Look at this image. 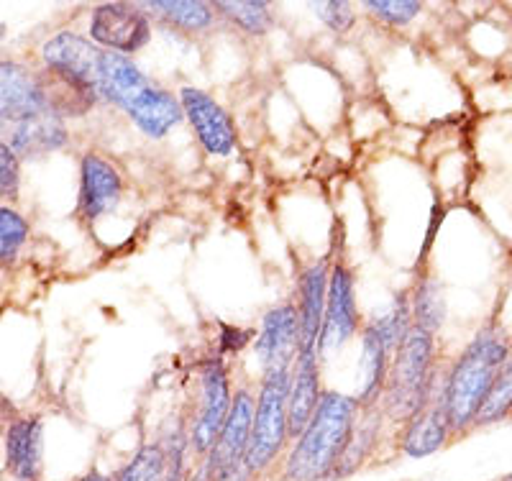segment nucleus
I'll list each match as a JSON object with an SVG mask.
<instances>
[{
    "label": "nucleus",
    "mask_w": 512,
    "mask_h": 481,
    "mask_svg": "<svg viewBox=\"0 0 512 481\" xmlns=\"http://www.w3.org/2000/svg\"><path fill=\"white\" fill-rule=\"evenodd\" d=\"M75 481H113V476H105V474H100V471H88V474H82V476H77Z\"/></svg>",
    "instance_id": "nucleus-32"
},
{
    "label": "nucleus",
    "mask_w": 512,
    "mask_h": 481,
    "mask_svg": "<svg viewBox=\"0 0 512 481\" xmlns=\"http://www.w3.org/2000/svg\"><path fill=\"white\" fill-rule=\"evenodd\" d=\"M152 39V18L136 3H103L90 18V41L105 52L136 54Z\"/></svg>",
    "instance_id": "nucleus-7"
},
{
    "label": "nucleus",
    "mask_w": 512,
    "mask_h": 481,
    "mask_svg": "<svg viewBox=\"0 0 512 481\" xmlns=\"http://www.w3.org/2000/svg\"><path fill=\"white\" fill-rule=\"evenodd\" d=\"M136 6L149 18H157L169 29L185 31V34H200L216 21L213 3H203V0H149Z\"/></svg>",
    "instance_id": "nucleus-22"
},
{
    "label": "nucleus",
    "mask_w": 512,
    "mask_h": 481,
    "mask_svg": "<svg viewBox=\"0 0 512 481\" xmlns=\"http://www.w3.org/2000/svg\"><path fill=\"white\" fill-rule=\"evenodd\" d=\"M510 415H512V343H510V354H507L505 364H502L500 374H497L495 387H492L482 412H479L477 428H482V425H497L502 423V420H510Z\"/></svg>",
    "instance_id": "nucleus-26"
},
{
    "label": "nucleus",
    "mask_w": 512,
    "mask_h": 481,
    "mask_svg": "<svg viewBox=\"0 0 512 481\" xmlns=\"http://www.w3.org/2000/svg\"><path fill=\"white\" fill-rule=\"evenodd\" d=\"M502 481H512V474H510V476H505V479H502Z\"/></svg>",
    "instance_id": "nucleus-34"
},
{
    "label": "nucleus",
    "mask_w": 512,
    "mask_h": 481,
    "mask_svg": "<svg viewBox=\"0 0 512 481\" xmlns=\"http://www.w3.org/2000/svg\"><path fill=\"white\" fill-rule=\"evenodd\" d=\"M382 418H384L382 405L367 407V410L361 407L354 430H351L349 443H346L344 456H341V461H338L331 481L346 479V476L356 474L361 466L367 464V458L372 456L374 448H377V443H379V433H382Z\"/></svg>",
    "instance_id": "nucleus-23"
},
{
    "label": "nucleus",
    "mask_w": 512,
    "mask_h": 481,
    "mask_svg": "<svg viewBox=\"0 0 512 481\" xmlns=\"http://www.w3.org/2000/svg\"><path fill=\"white\" fill-rule=\"evenodd\" d=\"M180 105L185 118L190 121L192 131L198 134L203 149L213 157H226L236 146V131H233L231 116L223 111L216 100L198 87H182Z\"/></svg>",
    "instance_id": "nucleus-10"
},
{
    "label": "nucleus",
    "mask_w": 512,
    "mask_h": 481,
    "mask_svg": "<svg viewBox=\"0 0 512 481\" xmlns=\"http://www.w3.org/2000/svg\"><path fill=\"white\" fill-rule=\"evenodd\" d=\"M315 13L320 16V21L328 26L336 34H346L349 29H354L356 13L351 3L346 0H323V3H310Z\"/></svg>",
    "instance_id": "nucleus-31"
},
{
    "label": "nucleus",
    "mask_w": 512,
    "mask_h": 481,
    "mask_svg": "<svg viewBox=\"0 0 512 481\" xmlns=\"http://www.w3.org/2000/svg\"><path fill=\"white\" fill-rule=\"evenodd\" d=\"M320 356L318 351H297L290 377V397H287V423L290 441H297L313 420L318 402L326 389H320Z\"/></svg>",
    "instance_id": "nucleus-16"
},
{
    "label": "nucleus",
    "mask_w": 512,
    "mask_h": 481,
    "mask_svg": "<svg viewBox=\"0 0 512 481\" xmlns=\"http://www.w3.org/2000/svg\"><path fill=\"white\" fill-rule=\"evenodd\" d=\"M29 238V223L13 208H0V264H11Z\"/></svg>",
    "instance_id": "nucleus-28"
},
{
    "label": "nucleus",
    "mask_w": 512,
    "mask_h": 481,
    "mask_svg": "<svg viewBox=\"0 0 512 481\" xmlns=\"http://www.w3.org/2000/svg\"><path fill=\"white\" fill-rule=\"evenodd\" d=\"M392 356H395V351L390 348V343L384 341L382 333L377 331V325H364L361 328V387L359 395H356L364 410L382 405Z\"/></svg>",
    "instance_id": "nucleus-19"
},
{
    "label": "nucleus",
    "mask_w": 512,
    "mask_h": 481,
    "mask_svg": "<svg viewBox=\"0 0 512 481\" xmlns=\"http://www.w3.org/2000/svg\"><path fill=\"white\" fill-rule=\"evenodd\" d=\"M105 49L93 44L90 39L72 31H59L41 49V59L49 70L64 72V75L77 77L85 85L98 90L100 82V64H103Z\"/></svg>",
    "instance_id": "nucleus-13"
},
{
    "label": "nucleus",
    "mask_w": 512,
    "mask_h": 481,
    "mask_svg": "<svg viewBox=\"0 0 512 481\" xmlns=\"http://www.w3.org/2000/svg\"><path fill=\"white\" fill-rule=\"evenodd\" d=\"M113 481H164V451L159 443H146L113 476Z\"/></svg>",
    "instance_id": "nucleus-27"
},
{
    "label": "nucleus",
    "mask_w": 512,
    "mask_h": 481,
    "mask_svg": "<svg viewBox=\"0 0 512 481\" xmlns=\"http://www.w3.org/2000/svg\"><path fill=\"white\" fill-rule=\"evenodd\" d=\"M359 333V308H356V279L346 264H333L328 282V305L323 333L318 341V356L338 351L349 338Z\"/></svg>",
    "instance_id": "nucleus-9"
},
{
    "label": "nucleus",
    "mask_w": 512,
    "mask_h": 481,
    "mask_svg": "<svg viewBox=\"0 0 512 481\" xmlns=\"http://www.w3.org/2000/svg\"><path fill=\"white\" fill-rule=\"evenodd\" d=\"M359 412L356 397L326 389L310 425L287 453L282 481H331Z\"/></svg>",
    "instance_id": "nucleus-2"
},
{
    "label": "nucleus",
    "mask_w": 512,
    "mask_h": 481,
    "mask_svg": "<svg viewBox=\"0 0 512 481\" xmlns=\"http://www.w3.org/2000/svg\"><path fill=\"white\" fill-rule=\"evenodd\" d=\"M328 282H331V267L326 259L315 261L300 274L295 305L300 320V351H318L323 320H326Z\"/></svg>",
    "instance_id": "nucleus-15"
},
{
    "label": "nucleus",
    "mask_w": 512,
    "mask_h": 481,
    "mask_svg": "<svg viewBox=\"0 0 512 481\" xmlns=\"http://www.w3.org/2000/svg\"><path fill=\"white\" fill-rule=\"evenodd\" d=\"M510 338L497 325H487L461 351L446 374V407L454 438L477 428V418L495 387L497 374L510 354Z\"/></svg>",
    "instance_id": "nucleus-3"
},
{
    "label": "nucleus",
    "mask_w": 512,
    "mask_h": 481,
    "mask_svg": "<svg viewBox=\"0 0 512 481\" xmlns=\"http://www.w3.org/2000/svg\"><path fill=\"white\" fill-rule=\"evenodd\" d=\"M256 359L264 374L277 369H290L300 351V320L295 305H277L262 320L254 343Z\"/></svg>",
    "instance_id": "nucleus-12"
},
{
    "label": "nucleus",
    "mask_w": 512,
    "mask_h": 481,
    "mask_svg": "<svg viewBox=\"0 0 512 481\" xmlns=\"http://www.w3.org/2000/svg\"><path fill=\"white\" fill-rule=\"evenodd\" d=\"M510 420H512V415H510Z\"/></svg>",
    "instance_id": "nucleus-35"
},
{
    "label": "nucleus",
    "mask_w": 512,
    "mask_h": 481,
    "mask_svg": "<svg viewBox=\"0 0 512 481\" xmlns=\"http://www.w3.org/2000/svg\"><path fill=\"white\" fill-rule=\"evenodd\" d=\"M290 369H277L264 374L259 395H256L254 428H251L249 451L244 464L254 476H262L282 456L290 443L287 423V397H290Z\"/></svg>",
    "instance_id": "nucleus-5"
},
{
    "label": "nucleus",
    "mask_w": 512,
    "mask_h": 481,
    "mask_svg": "<svg viewBox=\"0 0 512 481\" xmlns=\"http://www.w3.org/2000/svg\"><path fill=\"white\" fill-rule=\"evenodd\" d=\"M36 80H39L41 95L47 100L49 111L62 118V121L64 118L85 116L88 111H93L95 103L100 100L95 87L85 85L77 77L64 75V72L49 70V67L36 72Z\"/></svg>",
    "instance_id": "nucleus-20"
},
{
    "label": "nucleus",
    "mask_w": 512,
    "mask_h": 481,
    "mask_svg": "<svg viewBox=\"0 0 512 481\" xmlns=\"http://www.w3.org/2000/svg\"><path fill=\"white\" fill-rule=\"evenodd\" d=\"M364 8L382 24L408 26L423 11V3L420 0H367Z\"/></svg>",
    "instance_id": "nucleus-29"
},
{
    "label": "nucleus",
    "mask_w": 512,
    "mask_h": 481,
    "mask_svg": "<svg viewBox=\"0 0 512 481\" xmlns=\"http://www.w3.org/2000/svg\"><path fill=\"white\" fill-rule=\"evenodd\" d=\"M233 407L231 379L223 361L210 359L200 366V402L192 423L187 425L192 453L205 461L216 446Z\"/></svg>",
    "instance_id": "nucleus-6"
},
{
    "label": "nucleus",
    "mask_w": 512,
    "mask_h": 481,
    "mask_svg": "<svg viewBox=\"0 0 512 481\" xmlns=\"http://www.w3.org/2000/svg\"><path fill=\"white\" fill-rule=\"evenodd\" d=\"M6 471L16 481H41L44 428L36 418L13 420L6 435Z\"/></svg>",
    "instance_id": "nucleus-18"
},
{
    "label": "nucleus",
    "mask_w": 512,
    "mask_h": 481,
    "mask_svg": "<svg viewBox=\"0 0 512 481\" xmlns=\"http://www.w3.org/2000/svg\"><path fill=\"white\" fill-rule=\"evenodd\" d=\"M451 441H454V430H451L446 407V377L441 379V374H438L425 407L405 425L402 451L413 458H423L446 448Z\"/></svg>",
    "instance_id": "nucleus-11"
},
{
    "label": "nucleus",
    "mask_w": 512,
    "mask_h": 481,
    "mask_svg": "<svg viewBox=\"0 0 512 481\" xmlns=\"http://www.w3.org/2000/svg\"><path fill=\"white\" fill-rule=\"evenodd\" d=\"M254 410L256 397L251 395V389H236L231 415H228L226 425H223L221 435H218V441L216 446H213V451H210V456L205 458L210 474H213V481H223L226 476L246 469L244 458L246 451H249L251 428H254Z\"/></svg>",
    "instance_id": "nucleus-8"
},
{
    "label": "nucleus",
    "mask_w": 512,
    "mask_h": 481,
    "mask_svg": "<svg viewBox=\"0 0 512 481\" xmlns=\"http://www.w3.org/2000/svg\"><path fill=\"white\" fill-rule=\"evenodd\" d=\"M213 8L249 36H264L272 29V13L264 0H218Z\"/></svg>",
    "instance_id": "nucleus-25"
},
{
    "label": "nucleus",
    "mask_w": 512,
    "mask_h": 481,
    "mask_svg": "<svg viewBox=\"0 0 512 481\" xmlns=\"http://www.w3.org/2000/svg\"><path fill=\"white\" fill-rule=\"evenodd\" d=\"M6 39V24H0V41Z\"/></svg>",
    "instance_id": "nucleus-33"
},
{
    "label": "nucleus",
    "mask_w": 512,
    "mask_h": 481,
    "mask_svg": "<svg viewBox=\"0 0 512 481\" xmlns=\"http://www.w3.org/2000/svg\"><path fill=\"white\" fill-rule=\"evenodd\" d=\"M0 141L18 157H39L67 144V128L49 111L36 72L13 59H0Z\"/></svg>",
    "instance_id": "nucleus-1"
},
{
    "label": "nucleus",
    "mask_w": 512,
    "mask_h": 481,
    "mask_svg": "<svg viewBox=\"0 0 512 481\" xmlns=\"http://www.w3.org/2000/svg\"><path fill=\"white\" fill-rule=\"evenodd\" d=\"M182 105L180 98L164 90L162 85L154 82L149 87V93L139 100V103L128 111V118L134 121V126L139 128L141 134H146L149 139H164V136L182 121Z\"/></svg>",
    "instance_id": "nucleus-21"
},
{
    "label": "nucleus",
    "mask_w": 512,
    "mask_h": 481,
    "mask_svg": "<svg viewBox=\"0 0 512 481\" xmlns=\"http://www.w3.org/2000/svg\"><path fill=\"white\" fill-rule=\"evenodd\" d=\"M123 195V177L100 154H85L80 167V215L88 223L116 210Z\"/></svg>",
    "instance_id": "nucleus-14"
},
{
    "label": "nucleus",
    "mask_w": 512,
    "mask_h": 481,
    "mask_svg": "<svg viewBox=\"0 0 512 481\" xmlns=\"http://www.w3.org/2000/svg\"><path fill=\"white\" fill-rule=\"evenodd\" d=\"M433 364H436V336L413 323L392 356L382 397L384 418L408 425L423 410L438 379V369Z\"/></svg>",
    "instance_id": "nucleus-4"
},
{
    "label": "nucleus",
    "mask_w": 512,
    "mask_h": 481,
    "mask_svg": "<svg viewBox=\"0 0 512 481\" xmlns=\"http://www.w3.org/2000/svg\"><path fill=\"white\" fill-rule=\"evenodd\" d=\"M18 190H21V157L6 141H0V198L13 203L18 200Z\"/></svg>",
    "instance_id": "nucleus-30"
},
{
    "label": "nucleus",
    "mask_w": 512,
    "mask_h": 481,
    "mask_svg": "<svg viewBox=\"0 0 512 481\" xmlns=\"http://www.w3.org/2000/svg\"><path fill=\"white\" fill-rule=\"evenodd\" d=\"M154 85V80L144 75L134 64V59H128L126 54L105 52L103 64H100V82L98 95L100 100H108L121 111H131Z\"/></svg>",
    "instance_id": "nucleus-17"
},
{
    "label": "nucleus",
    "mask_w": 512,
    "mask_h": 481,
    "mask_svg": "<svg viewBox=\"0 0 512 481\" xmlns=\"http://www.w3.org/2000/svg\"><path fill=\"white\" fill-rule=\"evenodd\" d=\"M410 310H413V323L436 336L446 320V297H443L441 284L433 277L420 279L410 295Z\"/></svg>",
    "instance_id": "nucleus-24"
}]
</instances>
